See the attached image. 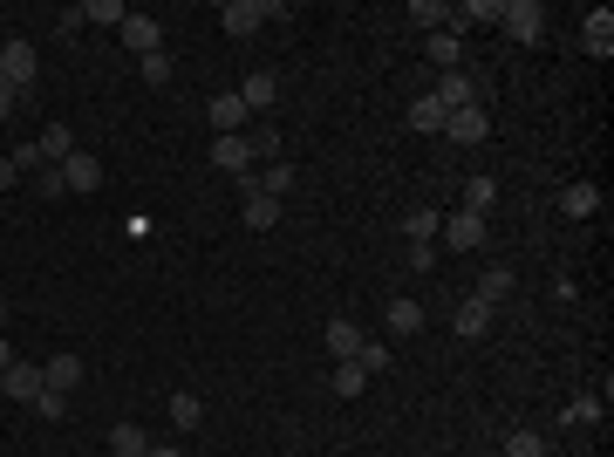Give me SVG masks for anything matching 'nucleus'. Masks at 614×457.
I'll return each mask as SVG.
<instances>
[{"label":"nucleus","mask_w":614,"mask_h":457,"mask_svg":"<svg viewBox=\"0 0 614 457\" xmlns=\"http://www.w3.org/2000/svg\"><path fill=\"white\" fill-rule=\"evenodd\" d=\"M35 41H0V82H7V89H28V82H35Z\"/></svg>","instance_id":"f257e3e1"},{"label":"nucleus","mask_w":614,"mask_h":457,"mask_svg":"<svg viewBox=\"0 0 614 457\" xmlns=\"http://www.w3.org/2000/svg\"><path fill=\"white\" fill-rule=\"evenodd\" d=\"M444 137H451V144H485V137H492V116H485V103L451 110V116H444Z\"/></svg>","instance_id":"f03ea898"},{"label":"nucleus","mask_w":614,"mask_h":457,"mask_svg":"<svg viewBox=\"0 0 614 457\" xmlns=\"http://www.w3.org/2000/svg\"><path fill=\"white\" fill-rule=\"evenodd\" d=\"M76 382H82V355H76V348H55V355L41 362V389H55V396H69Z\"/></svg>","instance_id":"7ed1b4c3"},{"label":"nucleus","mask_w":614,"mask_h":457,"mask_svg":"<svg viewBox=\"0 0 614 457\" xmlns=\"http://www.w3.org/2000/svg\"><path fill=\"white\" fill-rule=\"evenodd\" d=\"M499 28L512 41H539V0H499Z\"/></svg>","instance_id":"20e7f679"},{"label":"nucleus","mask_w":614,"mask_h":457,"mask_svg":"<svg viewBox=\"0 0 614 457\" xmlns=\"http://www.w3.org/2000/svg\"><path fill=\"white\" fill-rule=\"evenodd\" d=\"M219 21H226V35H260V21H273V7L267 0H226Z\"/></svg>","instance_id":"39448f33"},{"label":"nucleus","mask_w":614,"mask_h":457,"mask_svg":"<svg viewBox=\"0 0 614 457\" xmlns=\"http://www.w3.org/2000/svg\"><path fill=\"white\" fill-rule=\"evenodd\" d=\"M0 396H7V403H35L41 396V369L35 362H7V369H0Z\"/></svg>","instance_id":"423d86ee"},{"label":"nucleus","mask_w":614,"mask_h":457,"mask_svg":"<svg viewBox=\"0 0 614 457\" xmlns=\"http://www.w3.org/2000/svg\"><path fill=\"white\" fill-rule=\"evenodd\" d=\"M246 103H239V89H219V96H212V130H219V137H246Z\"/></svg>","instance_id":"0eeeda50"},{"label":"nucleus","mask_w":614,"mask_h":457,"mask_svg":"<svg viewBox=\"0 0 614 457\" xmlns=\"http://www.w3.org/2000/svg\"><path fill=\"white\" fill-rule=\"evenodd\" d=\"M430 96H437V103H444V116H451V110H471V103H478V82H471V76H458V69H444Z\"/></svg>","instance_id":"6e6552de"},{"label":"nucleus","mask_w":614,"mask_h":457,"mask_svg":"<svg viewBox=\"0 0 614 457\" xmlns=\"http://www.w3.org/2000/svg\"><path fill=\"white\" fill-rule=\"evenodd\" d=\"M212 164H219L226 178H246V171H253V144H246V137H212Z\"/></svg>","instance_id":"1a4fd4ad"},{"label":"nucleus","mask_w":614,"mask_h":457,"mask_svg":"<svg viewBox=\"0 0 614 457\" xmlns=\"http://www.w3.org/2000/svg\"><path fill=\"white\" fill-rule=\"evenodd\" d=\"M116 35L130 41V48H137V55H164V28H157L151 14H130V21H123V28H116Z\"/></svg>","instance_id":"9d476101"},{"label":"nucleus","mask_w":614,"mask_h":457,"mask_svg":"<svg viewBox=\"0 0 614 457\" xmlns=\"http://www.w3.org/2000/svg\"><path fill=\"white\" fill-rule=\"evenodd\" d=\"M444 239H451L458 253H478V246H485V219H478V212H451V219H444Z\"/></svg>","instance_id":"9b49d317"},{"label":"nucleus","mask_w":614,"mask_h":457,"mask_svg":"<svg viewBox=\"0 0 614 457\" xmlns=\"http://www.w3.org/2000/svg\"><path fill=\"white\" fill-rule=\"evenodd\" d=\"M55 171H62V191H96L103 185V164H96L89 151H76L69 164H55Z\"/></svg>","instance_id":"f8f14e48"},{"label":"nucleus","mask_w":614,"mask_h":457,"mask_svg":"<svg viewBox=\"0 0 614 457\" xmlns=\"http://www.w3.org/2000/svg\"><path fill=\"white\" fill-rule=\"evenodd\" d=\"M580 41H587V55H614V14L608 7H594V14L580 21Z\"/></svg>","instance_id":"ddd939ff"},{"label":"nucleus","mask_w":614,"mask_h":457,"mask_svg":"<svg viewBox=\"0 0 614 457\" xmlns=\"http://www.w3.org/2000/svg\"><path fill=\"white\" fill-rule=\"evenodd\" d=\"M410 21H417V28H430V35H451L458 7H451V0H410Z\"/></svg>","instance_id":"4468645a"},{"label":"nucleus","mask_w":614,"mask_h":457,"mask_svg":"<svg viewBox=\"0 0 614 457\" xmlns=\"http://www.w3.org/2000/svg\"><path fill=\"white\" fill-rule=\"evenodd\" d=\"M35 144H41V157H48V164H69V157H76V130H69V123H48Z\"/></svg>","instance_id":"2eb2a0df"},{"label":"nucleus","mask_w":614,"mask_h":457,"mask_svg":"<svg viewBox=\"0 0 614 457\" xmlns=\"http://www.w3.org/2000/svg\"><path fill=\"white\" fill-rule=\"evenodd\" d=\"M560 212H567V219H594V212H601V185H567L560 191Z\"/></svg>","instance_id":"dca6fc26"},{"label":"nucleus","mask_w":614,"mask_h":457,"mask_svg":"<svg viewBox=\"0 0 614 457\" xmlns=\"http://www.w3.org/2000/svg\"><path fill=\"white\" fill-rule=\"evenodd\" d=\"M451 328H458L464 342H478V335H485V328H492V307H485V301H478V294H471V301L458 307V321H451Z\"/></svg>","instance_id":"f3484780"},{"label":"nucleus","mask_w":614,"mask_h":457,"mask_svg":"<svg viewBox=\"0 0 614 457\" xmlns=\"http://www.w3.org/2000/svg\"><path fill=\"white\" fill-rule=\"evenodd\" d=\"M355 348H362V328H355V321H328V355H335V362H355Z\"/></svg>","instance_id":"a211bd4d"},{"label":"nucleus","mask_w":614,"mask_h":457,"mask_svg":"<svg viewBox=\"0 0 614 457\" xmlns=\"http://www.w3.org/2000/svg\"><path fill=\"white\" fill-rule=\"evenodd\" d=\"M403 232H410V246H430V239L444 232V219H437V205H417V212L403 219Z\"/></svg>","instance_id":"6ab92c4d"},{"label":"nucleus","mask_w":614,"mask_h":457,"mask_svg":"<svg viewBox=\"0 0 614 457\" xmlns=\"http://www.w3.org/2000/svg\"><path fill=\"white\" fill-rule=\"evenodd\" d=\"M492 205H499V185H492V178H464V212L492 219Z\"/></svg>","instance_id":"aec40b11"},{"label":"nucleus","mask_w":614,"mask_h":457,"mask_svg":"<svg viewBox=\"0 0 614 457\" xmlns=\"http://www.w3.org/2000/svg\"><path fill=\"white\" fill-rule=\"evenodd\" d=\"M144 451H151V437H144L137 423H116L110 430V457H144Z\"/></svg>","instance_id":"412c9836"},{"label":"nucleus","mask_w":614,"mask_h":457,"mask_svg":"<svg viewBox=\"0 0 614 457\" xmlns=\"http://www.w3.org/2000/svg\"><path fill=\"white\" fill-rule=\"evenodd\" d=\"M273 96H280V82H273V76H246V89H239L246 110H273Z\"/></svg>","instance_id":"4be33fe9"},{"label":"nucleus","mask_w":614,"mask_h":457,"mask_svg":"<svg viewBox=\"0 0 614 457\" xmlns=\"http://www.w3.org/2000/svg\"><path fill=\"white\" fill-rule=\"evenodd\" d=\"M505 294H512V267H485V280H478V301H485V307H499Z\"/></svg>","instance_id":"5701e85b"},{"label":"nucleus","mask_w":614,"mask_h":457,"mask_svg":"<svg viewBox=\"0 0 614 457\" xmlns=\"http://www.w3.org/2000/svg\"><path fill=\"white\" fill-rule=\"evenodd\" d=\"M246 226H280V198H267V191H253V198H246Z\"/></svg>","instance_id":"b1692460"},{"label":"nucleus","mask_w":614,"mask_h":457,"mask_svg":"<svg viewBox=\"0 0 614 457\" xmlns=\"http://www.w3.org/2000/svg\"><path fill=\"white\" fill-rule=\"evenodd\" d=\"M417 328H423L417 301H389V335H417Z\"/></svg>","instance_id":"393cba45"},{"label":"nucleus","mask_w":614,"mask_h":457,"mask_svg":"<svg viewBox=\"0 0 614 457\" xmlns=\"http://www.w3.org/2000/svg\"><path fill=\"white\" fill-rule=\"evenodd\" d=\"M389 362H396V355H389L383 342H362V348H355V369H362V376H389Z\"/></svg>","instance_id":"a878e982"},{"label":"nucleus","mask_w":614,"mask_h":457,"mask_svg":"<svg viewBox=\"0 0 614 457\" xmlns=\"http://www.w3.org/2000/svg\"><path fill=\"white\" fill-rule=\"evenodd\" d=\"M410 130H444V103H437V96H417V103H410Z\"/></svg>","instance_id":"bb28decb"},{"label":"nucleus","mask_w":614,"mask_h":457,"mask_svg":"<svg viewBox=\"0 0 614 457\" xmlns=\"http://www.w3.org/2000/svg\"><path fill=\"white\" fill-rule=\"evenodd\" d=\"M82 21H103V28H123V21H130V7H123V0H89V7H82Z\"/></svg>","instance_id":"cd10ccee"},{"label":"nucleus","mask_w":614,"mask_h":457,"mask_svg":"<svg viewBox=\"0 0 614 457\" xmlns=\"http://www.w3.org/2000/svg\"><path fill=\"white\" fill-rule=\"evenodd\" d=\"M499 457H546V437H539V430H512Z\"/></svg>","instance_id":"c85d7f7f"},{"label":"nucleus","mask_w":614,"mask_h":457,"mask_svg":"<svg viewBox=\"0 0 614 457\" xmlns=\"http://www.w3.org/2000/svg\"><path fill=\"white\" fill-rule=\"evenodd\" d=\"M430 62H437V69H458V62H464V41L458 35H430Z\"/></svg>","instance_id":"c756f323"},{"label":"nucleus","mask_w":614,"mask_h":457,"mask_svg":"<svg viewBox=\"0 0 614 457\" xmlns=\"http://www.w3.org/2000/svg\"><path fill=\"white\" fill-rule=\"evenodd\" d=\"M198 417H205V403H198L192 389H178V396H171V423H178V430H192Z\"/></svg>","instance_id":"7c9ffc66"},{"label":"nucleus","mask_w":614,"mask_h":457,"mask_svg":"<svg viewBox=\"0 0 614 457\" xmlns=\"http://www.w3.org/2000/svg\"><path fill=\"white\" fill-rule=\"evenodd\" d=\"M362 389H369V376L355 362H335V396H362Z\"/></svg>","instance_id":"2f4dec72"},{"label":"nucleus","mask_w":614,"mask_h":457,"mask_svg":"<svg viewBox=\"0 0 614 457\" xmlns=\"http://www.w3.org/2000/svg\"><path fill=\"white\" fill-rule=\"evenodd\" d=\"M246 144H253V157H267V164H280V130H253Z\"/></svg>","instance_id":"473e14b6"},{"label":"nucleus","mask_w":614,"mask_h":457,"mask_svg":"<svg viewBox=\"0 0 614 457\" xmlns=\"http://www.w3.org/2000/svg\"><path fill=\"white\" fill-rule=\"evenodd\" d=\"M14 171H28V178H41V171H48V157H41V144H21V151H14Z\"/></svg>","instance_id":"72a5a7b5"},{"label":"nucleus","mask_w":614,"mask_h":457,"mask_svg":"<svg viewBox=\"0 0 614 457\" xmlns=\"http://www.w3.org/2000/svg\"><path fill=\"white\" fill-rule=\"evenodd\" d=\"M287 185H294V164H267V178H260V191H267V198H280Z\"/></svg>","instance_id":"f704fd0d"},{"label":"nucleus","mask_w":614,"mask_h":457,"mask_svg":"<svg viewBox=\"0 0 614 457\" xmlns=\"http://www.w3.org/2000/svg\"><path fill=\"white\" fill-rule=\"evenodd\" d=\"M144 82L164 89V82H171V55H144Z\"/></svg>","instance_id":"c9c22d12"},{"label":"nucleus","mask_w":614,"mask_h":457,"mask_svg":"<svg viewBox=\"0 0 614 457\" xmlns=\"http://www.w3.org/2000/svg\"><path fill=\"white\" fill-rule=\"evenodd\" d=\"M35 410H41V417H55V423H62V417H69V396H55V389H41V396H35Z\"/></svg>","instance_id":"e433bc0d"},{"label":"nucleus","mask_w":614,"mask_h":457,"mask_svg":"<svg viewBox=\"0 0 614 457\" xmlns=\"http://www.w3.org/2000/svg\"><path fill=\"white\" fill-rule=\"evenodd\" d=\"M601 417V396H580V403H567V423H594Z\"/></svg>","instance_id":"4c0bfd02"},{"label":"nucleus","mask_w":614,"mask_h":457,"mask_svg":"<svg viewBox=\"0 0 614 457\" xmlns=\"http://www.w3.org/2000/svg\"><path fill=\"white\" fill-rule=\"evenodd\" d=\"M14 110H21V89H7V82H0V123H7Z\"/></svg>","instance_id":"58836bf2"},{"label":"nucleus","mask_w":614,"mask_h":457,"mask_svg":"<svg viewBox=\"0 0 614 457\" xmlns=\"http://www.w3.org/2000/svg\"><path fill=\"white\" fill-rule=\"evenodd\" d=\"M14 178H21V171H14V157H0V191H14Z\"/></svg>","instance_id":"ea45409f"},{"label":"nucleus","mask_w":614,"mask_h":457,"mask_svg":"<svg viewBox=\"0 0 614 457\" xmlns=\"http://www.w3.org/2000/svg\"><path fill=\"white\" fill-rule=\"evenodd\" d=\"M144 457H185V451H178V444H151Z\"/></svg>","instance_id":"a19ab883"},{"label":"nucleus","mask_w":614,"mask_h":457,"mask_svg":"<svg viewBox=\"0 0 614 457\" xmlns=\"http://www.w3.org/2000/svg\"><path fill=\"white\" fill-rule=\"evenodd\" d=\"M7 362H21V355H14V348H7V335H0V369H7Z\"/></svg>","instance_id":"79ce46f5"},{"label":"nucleus","mask_w":614,"mask_h":457,"mask_svg":"<svg viewBox=\"0 0 614 457\" xmlns=\"http://www.w3.org/2000/svg\"><path fill=\"white\" fill-rule=\"evenodd\" d=\"M0 328H7V294H0Z\"/></svg>","instance_id":"37998d69"}]
</instances>
